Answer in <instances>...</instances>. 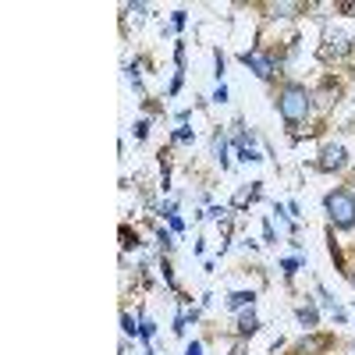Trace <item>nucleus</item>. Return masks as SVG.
Listing matches in <instances>:
<instances>
[{
    "instance_id": "15",
    "label": "nucleus",
    "mask_w": 355,
    "mask_h": 355,
    "mask_svg": "<svg viewBox=\"0 0 355 355\" xmlns=\"http://www.w3.org/2000/svg\"><path fill=\"white\" fill-rule=\"evenodd\" d=\"M174 139H178V142H192V139H196V132H192V128H178V132H174Z\"/></svg>"
},
{
    "instance_id": "6",
    "label": "nucleus",
    "mask_w": 355,
    "mask_h": 355,
    "mask_svg": "<svg viewBox=\"0 0 355 355\" xmlns=\"http://www.w3.org/2000/svg\"><path fill=\"white\" fill-rule=\"evenodd\" d=\"M252 302H256V291H234V295H227V309H245Z\"/></svg>"
},
{
    "instance_id": "22",
    "label": "nucleus",
    "mask_w": 355,
    "mask_h": 355,
    "mask_svg": "<svg viewBox=\"0 0 355 355\" xmlns=\"http://www.w3.org/2000/svg\"><path fill=\"white\" fill-rule=\"evenodd\" d=\"M352 284H355V274H352Z\"/></svg>"
},
{
    "instance_id": "1",
    "label": "nucleus",
    "mask_w": 355,
    "mask_h": 355,
    "mask_svg": "<svg viewBox=\"0 0 355 355\" xmlns=\"http://www.w3.org/2000/svg\"><path fill=\"white\" fill-rule=\"evenodd\" d=\"M277 110H281V117H284L288 125L306 121L309 110H313V100H309V93H306V85L288 82V85L281 89V96H277Z\"/></svg>"
},
{
    "instance_id": "17",
    "label": "nucleus",
    "mask_w": 355,
    "mask_h": 355,
    "mask_svg": "<svg viewBox=\"0 0 355 355\" xmlns=\"http://www.w3.org/2000/svg\"><path fill=\"white\" fill-rule=\"evenodd\" d=\"M295 270H299V259H284V274H288V277H291V274H295Z\"/></svg>"
},
{
    "instance_id": "5",
    "label": "nucleus",
    "mask_w": 355,
    "mask_h": 355,
    "mask_svg": "<svg viewBox=\"0 0 355 355\" xmlns=\"http://www.w3.org/2000/svg\"><path fill=\"white\" fill-rule=\"evenodd\" d=\"M348 36H341V33H334V36H327L323 40V46H320V57L323 61H331V57H341V53H348Z\"/></svg>"
},
{
    "instance_id": "8",
    "label": "nucleus",
    "mask_w": 355,
    "mask_h": 355,
    "mask_svg": "<svg viewBox=\"0 0 355 355\" xmlns=\"http://www.w3.org/2000/svg\"><path fill=\"white\" fill-rule=\"evenodd\" d=\"M214 157H217V164H220V167H227V142H224V135H220V132L214 135Z\"/></svg>"
},
{
    "instance_id": "18",
    "label": "nucleus",
    "mask_w": 355,
    "mask_h": 355,
    "mask_svg": "<svg viewBox=\"0 0 355 355\" xmlns=\"http://www.w3.org/2000/svg\"><path fill=\"white\" fill-rule=\"evenodd\" d=\"M167 220H171V231H182V227H185V220L178 217V214H174V217H167Z\"/></svg>"
},
{
    "instance_id": "21",
    "label": "nucleus",
    "mask_w": 355,
    "mask_h": 355,
    "mask_svg": "<svg viewBox=\"0 0 355 355\" xmlns=\"http://www.w3.org/2000/svg\"><path fill=\"white\" fill-rule=\"evenodd\" d=\"M185 355H202V345H199V341H192V345L185 348Z\"/></svg>"
},
{
    "instance_id": "14",
    "label": "nucleus",
    "mask_w": 355,
    "mask_h": 355,
    "mask_svg": "<svg viewBox=\"0 0 355 355\" xmlns=\"http://www.w3.org/2000/svg\"><path fill=\"white\" fill-rule=\"evenodd\" d=\"M146 135H150V121H135V139L142 142Z\"/></svg>"
},
{
    "instance_id": "19",
    "label": "nucleus",
    "mask_w": 355,
    "mask_h": 355,
    "mask_svg": "<svg viewBox=\"0 0 355 355\" xmlns=\"http://www.w3.org/2000/svg\"><path fill=\"white\" fill-rule=\"evenodd\" d=\"M227 100V89L224 85H217V93H214V103H224Z\"/></svg>"
},
{
    "instance_id": "9",
    "label": "nucleus",
    "mask_w": 355,
    "mask_h": 355,
    "mask_svg": "<svg viewBox=\"0 0 355 355\" xmlns=\"http://www.w3.org/2000/svg\"><path fill=\"white\" fill-rule=\"evenodd\" d=\"M316 320H320V316H316V309H313V306H302V309H299V323H302L306 331H313V327H316Z\"/></svg>"
},
{
    "instance_id": "16",
    "label": "nucleus",
    "mask_w": 355,
    "mask_h": 355,
    "mask_svg": "<svg viewBox=\"0 0 355 355\" xmlns=\"http://www.w3.org/2000/svg\"><path fill=\"white\" fill-rule=\"evenodd\" d=\"M153 331H157L153 323H150V320H142V341H150V338H153Z\"/></svg>"
},
{
    "instance_id": "2",
    "label": "nucleus",
    "mask_w": 355,
    "mask_h": 355,
    "mask_svg": "<svg viewBox=\"0 0 355 355\" xmlns=\"http://www.w3.org/2000/svg\"><path fill=\"white\" fill-rule=\"evenodd\" d=\"M323 210H327V217H331L334 227H341V231L355 227V196H352L348 189L327 192V199H323Z\"/></svg>"
},
{
    "instance_id": "4",
    "label": "nucleus",
    "mask_w": 355,
    "mask_h": 355,
    "mask_svg": "<svg viewBox=\"0 0 355 355\" xmlns=\"http://www.w3.org/2000/svg\"><path fill=\"white\" fill-rule=\"evenodd\" d=\"M239 61L245 64V68H252L259 78H270L274 75V64H270V57H263L259 50H245V53H239Z\"/></svg>"
},
{
    "instance_id": "20",
    "label": "nucleus",
    "mask_w": 355,
    "mask_h": 355,
    "mask_svg": "<svg viewBox=\"0 0 355 355\" xmlns=\"http://www.w3.org/2000/svg\"><path fill=\"white\" fill-rule=\"evenodd\" d=\"M174 28H185V11H174Z\"/></svg>"
},
{
    "instance_id": "10",
    "label": "nucleus",
    "mask_w": 355,
    "mask_h": 355,
    "mask_svg": "<svg viewBox=\"0 0 355 355\" xmlns=\"http://www.w3.org/2000/svg\"><path fill=\"white\" fill-rule=\"evenodd\" d=\"M256 196H259V189H242L239 196H234V202H231V206H245V202H252Z\"/></svg>"
},
{
    "instance_id": "12",
    "label": "nucleus",
    "mask_w": 355,
    "mask_h": 355,
    "mask_svg": "<svg viewBox=\"0 0 355 355\" xmlns=\"http://www.w3.org/2000/svg\"><path fill=\"white\" fill-rule=\"evenodd\" d=\"M239 160H245V164H259L263 157L252 150V146H242V150H239Z\"/></svg>"
},
{
    "instance_id": "7",
    "label": "nucleus",
    "mask_w": 355,
    "mask_h": 355,
    "mask_svg": "<svg viewBox=\"0 0 355 355\" xmlns=\"http://www.w3.org/2000/svg\"><path fill=\"white\" fill-rule=\"evenodd\" d=\"M256 331H259L256 313H252V309H249V313H242V316H239V334H242V338H249V334H256Z\"/></svg>"
},
{
    "instance_id": "3",
    "label": "nucleus",
    "mask_w": 355,
    "mask_h": 355,
    "mask_svg": "<svg viewBox=\"0 0 355 355\" xmlns=\"http://www.w3.org/2000/svg\"><path fill=\"white\" fill-rule=\"evenodd\" d=\"M320 171H345V164H348V153H345V146L341 142H331V146H323L320 150Z\"/></svg>"
},
{
    "instance_id": "13",
    "label": "nucleus",
    "mask_w": 355,
    "mask_h": 355,
    "mask_svg": "<svg viewBox=\"0 0 355 355\" xmlns=\"http://www.w3.org/2000/svg\"><path fill=\"white\" fill-rule=\"evenodd\" d=\"M270 11H274V15H281V18H288L291 11H299V4H274Z\"/></svg>"
},
{
    "instance_id": "11",
    "label": "nucleus",
    "mask_w": 355,
    "mask_h": 355,
    "mask_svg": "<svg viewBox=\"0 0 355 355\" xmlns=\"http://www.w3.org/2000/svg\"><path fill=\"white\" fill-rule=\"evenodd\" d=\"M121 327H125V334H128V338H135V334H142V327H135V320H132L128 313H121Z\"/></svg>"
}]
</instances>
